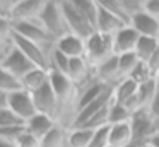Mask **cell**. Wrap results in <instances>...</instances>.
<instances>
[{"mask_svg": "<svg viewBox=\"0 0 159 147\" xmlns=\"http://www.w3.org/2000/svg\"><path fill=\"white\" fill-rule=\"evenodd\" d=\"M121 5H123V10L127 14V17L132 21L135 16L144 12L145 0H121Z\"/></svg>", "mask_w": 159, "mask_h": 147, "instance_id": "30", "label": "cell"}, {"mask_svg": "<svg viewBox=\"0 0 159 147\" xmlns=\"http://www.w3.org/2000/svg\"><path fill=\"white\" fill-rule=\"evenodd\" d=\"M151 144L154 147H159V133H156V135H154V139L151 140Z\"/></svg>", "mask_w": 159, "mask_h": 147, "instance_id": "41", "label": "cell"}, {"mask_svg": "<svg viewBox=\"0 0 159 147\" xmlns=\"http://www.w3.org/2000/svg\"><path fill=\"white\" fill-rule=\"evenodd\" d=\"M94 130L87 128H69L67 133V147H89Z\"/></svg>", "mask_w": 159, "mask_h": 147, "instance_id": "20", "label": "cell"}, {"mask_svg": "<svg viewBox=\"0 0 159 147\" xmlns=\"http://www.w3.org/2000/svg\"><path fill=\"white\" fill-rule=\"evenodd\" d=\"M57 123H58L57 120L50 118V116H46V115H41V113H36L31 120L26 122V130H28L31 135L38 137V139L41 140L46 133L55 128Z\"/></svg>", "mask_w": 159, "mask_h": 147, "instance_id": "17", "label": "cell"}, {"mask_svg": "<svg viewBox=\"0 0 159 147\" xmlns=\"http://www.w3.org/2000/svg\"><path fill=\"white\" fill-rule=\"evenodd\" d=\"M67 133L69 126L57 123V126L41 139V147H67Z\"/></svg>", "mask_w": 159, "mask_h": 147, "instance_id": "19", "label": "cell"}, {"mask_svg": "<svg viewBox=\"0 0 159 147\" xmlns=\"http://www.w3.org/2000/svg\"><path fill=\"white\" fill-rule=\"evenodd\" d=\"M69 79L77 85V89L86 85L94 79V67L86 60V57L80 58H72L69 65V72H67Z\"/></svg>", "mask_w": 159, "mask_h": 147, "instance_id": "10", "label": "cell"}, {"mask_svg": "<svg viewBox=\"0 0 159 147\" xmlns=\"http://www.w3.org/2000/svg\"><path fill=\"white\" fill-rule=\"evenodd\" d=\"M130 26L139 33V36L157 38L159 39V21L156 17H152L151 14H147L145 10L130 21Z\"/></svg>", "mask_w": 159, "mask_h": 147, "instance_id": "14", "label": "cell"}, {"mask_svg": "<svg viewBox=\"0 0 159 147\" xmlns=\"http://www.w3.org/2000/svg\"><path fill=\"white\" fill-rule=\"evenodd\" d=\"M31 96H33V101H34L36 111L50 116V118L57 120L60 123V116H63V111H62V106H60V101L57 99L55 92H53L52 85H50V82Z\"/></svg>", "mask_w": 159, "mask_h": 147, "instance_id": "6", "label": "cell"}, {"mask_svg": "<svg viewBox=\"0 0 159 147\" xmlns=\"http://www.w3.org/2000/svg\"><path fill=\"white\" fill-rule=\"evenodd\" d=\"M75 9L93 24V27L96 29V22H98V14H99V5L98 0H72Z\"/></svg>", "mask_w": 159, "mask_h": 147, "instance_id": "21", "label": "cell"}, {"mask_svg": "<svg viewBox=\"0 0 159 147\" xmlns=\"http://www.w3.org/2000/svg\"><path fill=\"white\" fill-rule=\"evenodd\" d=\"M134 113L123 104H118V103H111L110 106V126L111 125H120V123H128L132 120Z\"/></svg>", "mask_w": 159, "mask_h": 147, "instance_id": "25", "label": "cell"}, {"mask_svg": "<svg viewBox=\"0 0 159 147\" xmlns=\"http://www.w3.org/2000/svg\"><path fill=\"white\" fill-rule=\"evenodd\" d=\"M144 10L159 21V0H145Z\"/></svg>", "mask_w": 159, "mask_h": 147, "instance_id": "36", "label": "cell"}, {"mask_svg": "<svg viewBox=\"0 0 159 147\" xmlns=\"http://www.w3.org/2000/svg\"><path fill=\"white\" fill-rule=\"evenodd\" d=\"M98 2H99V5L103 9H106L108 12H111L118 19H121L125 24H130V19L127 17V14L123 10V5H121V0H98Z\"/></svg>", "mask_w": 159, "mask_h": 147, "instance_id": "28", "label": "cell"}, {"mask_svg": "<svg viewBox=\"0 0 159 147\" xmlns=\"http://www.w3.org/2000/svg\"><path fill=\"white\" fill-rule=\"evenodd\" d=\"M46 0H17L12 3L11 21L12 22H24V21H38L45 9Z\"/></svg>", "mask_w": 159, "mask_h": 147, "instance_id": "8", "label": "cell"}, {"mask_svg": "<svg viewBox=\"0 0 159 147\" xmlns=\"http://www.w3.org/2000/svg\"><path fill=\"white\" fill-rule=\"evenodd\" d=\"M60 5H62V12H63V17H65V22H67V29H69L70 34H75V36L82 38V39H87L89 36H93L96 33L93 24L75 9L72 0H62Z\"/></svg>", "mask_w": 159, "mask_h": 147, "instance_id": "3", "label": "cell"}, {"mask_svg": "<svg viewBox=\"0 0 159 147\" xmlns=\"http://www.w3.org/2000/svg\"><path fill=\"white\" fill-rule=\"evenodd\" d=\"M99 5V2H98ZM128 26L125 24L121 19H118L116 16H113L111 12H108L106 9L99 5V14H98V22H96V33H101V34H108V36H113L115 33L121 29V27Z\"/></svg>", "mask_w": 159, "mask_h": 147, "instance_id": "15", "label": "cell"}, {"mask_svg": "<svg viewBox=\"0 0 159 147\" xmlns=\"http://www.w3.org/2000/svg\"><path fill=\"white\" fill-rule=\"evenodd\" d=\"M11 48H12V41L0 44V65L4 63V60L7 58V55H9V51H11Z\"/></svg>", "mask_w": 159, "mask_h": 147, "instance_id": "38", "label": "cell"}, {"mask_svg": "<svg viewBox=\"0 0 159 147\" xmlns=\"http://www.w3.org/2000/svg\"><path fill=\"white\" fill-rule=\"evenodd\" d=\"M39 22L43 24L46 33L53 38V41L63 38L65 34H70L69 29H67V22H65V17H63L60 2L46 0L45 9H43L41 16H39Z\"/></svg>", "mask_w": 159, "mask_h": 147, "instance_id": "1", "label": "cell"}, {"mask_svg": "<svg viewBox=\"0 0 159 147\" xmlns=\"http://www.w3.org/2000/svg\"><path fill=\"white\" fill-rule=\"evenodd\" d=\"M16 123H22L19 118H16L14 115L11 113V109L5 108V109H0V128L9 125H16Z\"/></svg>", "mask_w": 159, "mask_h": 147, "instance_id": "34", "label": "cell"}, {"mask_svg": "<svg viewBox=\"0 0 159 147\" xmlns=\"http://www.w3.org/2000/svg\"><path fill=\"white\" fill-rule=\"evenodd\" d=\"M139 57L134 53H123L118 55V72H120V79H128L134 68L139 65Z\"/></svg>", "mask_w": 159, "mask_h": 147, "instance_id": "24", "label": "cell"}, {"mask_svg": "<svg viewBox=\"0 0 159 147\" xmlns=\"http://www.w3.org/2000/svg\"><path fill=\"white\" fill-rule=\"evenodd\" d=\"M154 80H156V85H157V91H159V72H157V74H156Z\"/></svg>", "mask_w": 159, "mask_h": 147, "instance_id": "42", "label": "cell"}, {"mask_svg": "<svg viewBox=\"0 0 159 147\" xmlns=\"http://www.w3.org/2000/svg\"><path fill=\"white\" fill-rule=\"evenodd\" d=\"M69 65H70V58L65 57L62 51H58L53 46L52 53H50V70L60 72V74H65L69 72Z\"/></svg>", "mask_w": 159, "mask_h": 147, "instance_id": "26", "label": "cell"}, {"mask_svg": "<svg viewBox=\"0 0 159 147\" xmlns=\"http://www.w3.org/2000/svg\"><path fill=\"white\" fill-rule=\"evenodd\" d=\"M2 67H4L7 72H11V74L17 79V80H22V79H24V75H28L29 72L34 68V65H33L31 62H29L28 58H26L24 55H22L21 51L14 46V44H12L11 51H9L7 58L4 60Z\"/></svg>", "mask_w": 159, "mask_h": 147, "instance_id": "9", "label": "cell"}, {"mask_svg": "<svg viewBox=\"0 0 159 147\" xmlns=\"http://www.w3.org/2000/svg\"><path fill=\"white\" fill-rule=\"evenodd\" d=\"M19 89H22L21 80H17L11 72H7L2 65H0V91L11 94V92L19 91Z\"/></svg>", "mask_w": 159, "mask_h": 147, "instance_id": "27", "label": "cell"}, {"mask_svg": "<svg viewBox=\"0 0 159 147\" xmlns=\"http://www.w3.org/2000/svg\"><path fill=\"white\" fill-rule=\"evenodd\" d=\"M147 111H149L151 118L154 120V123L157 125V128H159V92H157V96L154 98V101H152L151 104H149Z\"/></svg>", "mask_w": 159, "mask_h": 147, "instance_id": "35", "label": "cell"}, {"mask_svg": "<svg viewBox=\"0 0 159 147\" xmlns=\"http://www.w3.org/2000/svg\"><path fill=\"white\" fill-rule=\"evenodd\" d=\"M0 147H16V144L14 142H9V140L0 139Z\"/></svg>", "mask_w": 159, "mask_h": 147, "instance_id": "40", "label": "cell"}, {"mask_svg": "<svg viewBox=\"0 0 159 147\" xmlns=\"http://www.w3.org/2000/svg\"><path fill=\"white\" fill-rule=\"evenodd\" d=\"M157 46H159L157 38H144V36H140L139 38V43H137V48H135V55L139 57L140 62H147L149 58L154 55V51L157 50Z\"/></svg>", "mask_w": 159, "mask_h": 147, "instance_id": "22", "label": "cell"}, {"mask_svg": "<svg viewBox=\"0 0 159 147\" xmlns=\"http://www.w3.org/2000/svg\"><path fill=\"white\" fill-rule=\"evenodd\" d=\"M145 63H147L149 70L152 72V75L156 77V74L159 72V46H157V50L154 51V55H152V57L149 58L147 62H145Z\"/></svg>", "mask_w": 159, "mask_h": 147, "instance_id": "37", "label": "cell"}, {"mask_svg": "<svg viewBox=\"0 0 159 147\" xmlns=\"http://www.w3.org/2000/svg\"><path fill=\"white\" fill-rule=\"evenodd\" d=\"M12 36V21L9 17L0 16V44L9 43Z\"/></svg>", "mask_w": 159, "mask_h": 147, "instance_id": "32", "label": "cell"}, {"mask_svg": "<svg viewBox=\"0 0 159 147\" xmlns=\"http://www.w3.org/2000/svg\"><path fill=\"white\" fill-rule=\"evenodd\" d=\"M108 139H110L111 147H132L134 133H132L130 122L120 123V125H111L108 128Z\"/></svg>", "mask_w": 159, "mask_h": 147, "instance_id": "16", "label": "cell"}, {"mask_svg": "<svg viewBox=\"0 0 159 147\" xmlns=\"http://www.w3.org/2000/svg\"><path fill=\"white\" fill-rule=\"evenodd\" d=\"M139 33L134 27L128 26L121 27L118 33L113 34V50L115 55H123V53H134L139 43Z\"/></svg>", "mask_w": 159, "mask_h": 147, "instance_id": "11", "label": "cell"}, {"mask_svg": "<svg viewBox=\"0 0 159 147\" xmlns=\"http://www.w3.org/2000/svg\"><path fill=\"white\" fill-rule=\"evenodd\" d=\"M115 55L113 50V36L101 33H94L86 39V60L89 62L93 67L99 65L106 58Z\"/></svg>", "mask_w": 159, "mask_h": 147, "instance_id": "4", "label": "cell"}, {"mask_svg": "<svg viewBox=\"0 0 159 147\" xmlns=\"http://www.w3.org/2000/svg\"><path fill=\"white\" fill-rule=\"evenodd\" d=\"M140 147H154L152 144H145V145H140Z\"/></svg>", "mask_w": 159, "mask_h": 147, "instance_id": "43", "label": "cell"}, {"mask_svg": "<svg viewBox=\"0 0 159 147\" xmlns=\"http://www.w3.org/2000/svg\"><path fill=\"white\" fill-rule=\"evenodd\" d=\"M157 85H156V80L152 79V80L145 82V84L139 85V91H137V99H139V106L140 108H149V104H151L152 101H154V98L157 96Z\"/></svg>", "mask_w": 159, "mask_h": 147, "instance_id": "23", "label": "cell"}, {"mask_svg": "<svg viewBox=\"0 0 159 147\" xmlns=\"http://www.w3.org/2000/svg\"><path fill=\"white\" fill-rule=\"evenodd\" d=\"M130 125H132V133H134L132 147H140V145H145V144H151L154 135L159 133L157 125L154 123V120L151 118V115L145 108L137 109L132 115Z\"/></svg>", "mask_w": 159, "mask_h": 147, "instance_id": "2", "label": "cell"}, {"mask_svg": "<svg viewBox=\"0 0 159 147\" xmlns=\"http://www.w3.org/2000/svg\"><path fill=\"white\" fill-rule=\"evenodd\" d=\"M12 33L19 34V36L26 38L29 41L41 44L45 48H53L55 41L53 38L46 33V29L43 27V24L38 21H24V22H12Z\"/></svg>", "mask_w": 159, "mask_h": 147, "instance_id": "5", "label": "cell"}, {"mask_svg": "<svg viewBox=\"0 0 159 147\" xmlns=\"http://www.w3.org/2000/svg\"><path fill=\"white\" fill-rule=\"evenodd\" d=\"M16 147H41V140L38 137L31 135V133L26 130L17 140H16Z\"/></svg>", "mask_w": 159, "mask_h": 147, "instance_id": "33", "label": "cell"}, {"mask_svg": "<svg viewBox=\"0 0 159 147\" xmlns=\"http://www.w3.org/2000/svg\"><path fill=\"white\" fill-rule=\"evenodd\" d=\"M48 82H50V70L34 67L28 75H24V79L21 80V85H22L24 91L29 92V94H34L36 91L45 87Z\"/></svg>", "mask_w": 159, "mask_h": 147, "instance_id": "18", "label": "cell"}, {"mask_svg": "<svg viewBox=\"0 0 159 147\" xmlns=\"http://www.w3.org/2000/svg\"><path fill=\"white\" fill-rule=\"evenodd\" d=\"M55 48L62 51L65 57L72 58H80L86 57V39L75 36V34H65L63 38L55 41Z\"/></svg>", "mask_w": 159, "mask_h": 147, "instance_id": "13", "label": "cell"}, {"mask_svg": "<svg viewBox=\"0 0 159 147\" xmlns=\"http://www.w3.org/2000/svg\"><path fill=\"white\" fill-rule=\"evenodd\" d=\"M108 128H110V126H104V128L94 130V135H93V139H91L89 147H108V145H110Z\"/></svg>", "mask_w": 159, "mask_h": 147, "instance_id": "31", "label": "cell"}, {"mask_svg": "<svg viewBox=\"0 0 159 147\" xmlns=\"http://www.w3.org/2000/svg\"><path fill=\"white\" fill-rule=\"evenodd\" d=\"M7 108L11 109V113L19 118L22 123H26L28 120H31L33 116L36 115V106L34 101H33V96L29 94L24 89H19V91H14L9 94V104Z\"/></svg>", "mask_w": 159, "mask_h": 147, "instance_id": "7", "label": "cell"}, {"mask_svg": "<svg viewBox=\"0 0 159 147\" xmlns=\"http://www.w3.org/2000/svg\"><path fill=\"white\" fill-rule=\"evenodd\" d=\"M128 79H132L137 85H142V84H145V82L152 80L154 75H152L151 70H149V67H147L145 62H139V65L134 68V72L130 74V77H128Z\"/></svg>", "mask_w": 159, "mask_h": 147, "instance_id": "29", "label": "cell"}, {"mask_svg": "<svg viewBox=\"0 0 159 147\" xmlns=\"http://www.w3.org/2000/svg\"><path fill=\"white\" fill-rule=\"evenodd\" d=\"M94 77L103 84L110 85V87L118 84L121 80L120 72H118V55H111L110 58H106L99 65H96L94 67Z\"/></svg>", "mask_w": 159, "mask_h": 147, "instance_id": "12", "label": "cell"}, {"mask_svg": "<svg viewBox=\"0 0 159 147\" xmlns=\"http://www.w3.org/2000/svg\"><path fill=\"white\" fill-rule=\"evenodd\" d=\"M108 147H111V145H108Z\"/></svg>", "mask_w": 159, "mask_h": 147, "instance_id": "44", "label": "cell"}, {"mask_svg": "<svg viewBox=\"0 0 159 147\" xmlns=\"http://www.w3.org/2000/svg\"><path fill=\"white\" fill-rule=\"evenodd\" d=\"M9 104V94L0 91V109H5Z\"/></svg>", "mask_w": 159, "mask_h": 147, "instance_id": "39", "label": "cell"}]
</instances>
